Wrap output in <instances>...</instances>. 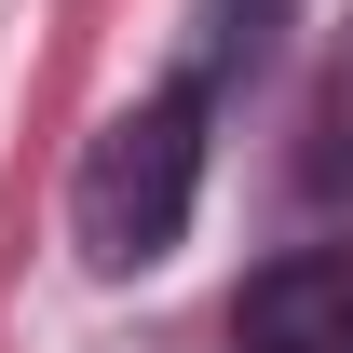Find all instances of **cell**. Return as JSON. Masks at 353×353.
<instances>
[{
    "mask_svg": "<svg viewBox=\"0 0 353 353\" xmlns=\"http://www.w3.org/2000/svg\"><path fill=\"white\" fill-rule=\"evenodd\" d=\"M190 190H204V95L163 82L95 123L82 176H68V231H82L95 272H163L176 231H190Z\"/></svg>",
    "mask_w": 353,
    "mask_h": 353,
    "instance_id": "1",
    "label": "cell"
},
{
    "mask_svg": "<svg viewBox=\"0 0 353 353\" xmlns=\"http://www.w3.org/2000/svg\"><path fill=\"white\" fill-rule=\"evenodd\" d=\"M245 353H353V245H299L231 299Z\"/></svg>",
    "mask_w": 353,
    "mask_h": 353,
    "instance_id": "2",
    "label": "cell"
},
{
    "mask_svg": "<svg viewBox=\"0 0 353 353\" xmlns=\"http://www.w3.org/2000/svg\"><path fill=\"white\" fill-rule=\"evenodd\" d=\"M190 28H204V41H190V68H176V82H190L204 109H218V95H231V82H245V68L272 54V28H285V0H204Z\"/></svg>",
    "mask_w": 353,
    "mask_h": 353,
    "instance_id": "3",
    "label": "cell"
}]
</instances>
